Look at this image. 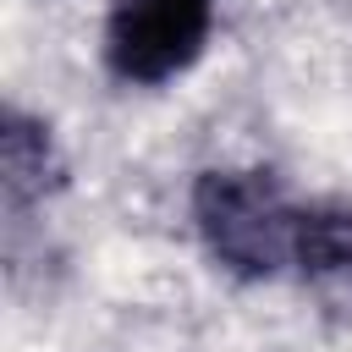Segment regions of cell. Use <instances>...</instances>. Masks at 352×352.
<instances>
[{
	"label": "cell",
	"instance_id": "obj_1",
	"mask_svg": "<svg viewBox=\"0 0 352 352\" xmlns=\"http://www.w3.org/2000/svg\"><path fill=\"white\" fill-rule=\"evenodd\" d=\"M192 226L214 264L242 280H264L292 264L297 204L264 170H204L192 187Z\"/></svg>",
	"mask_w": 352,
	"mask_h": 352
},
{
	"label": "cell",
	"instance_id": "obj_2",
	"mask_svg": "<svg viewBox=\"0 0 352 352\" xmlns=\"http://www.w3.org/2000/svg\"><path fill=\"white\" fill-rule=\"evenodd\" d=\"M209 22L214 0H116L104 22L110 72L126 82H165L198 60Z\"/></svg>",
	"mask_w": 352,
	"mask_h": 352
},
{
	"label": "cell",
	"instance_id": "obj_3",
	"mask_svg": "<svg viewBox=\"0 0 352 352\" xmlns=\"http://www.w3.org/2000/svg\"><path fill=\"white\" fill-rule=\"evenodd\" d=\"M292 264L324 314L352 319V198H319L297 209Z\"/></svg>",
	"mask_w": 352,
	"mask_h": 352
},
{
	"label": "cell",
	"instance_id": "obj_4",
	"mask_svg": "<svg viewBox=\"0 0 352 352\" xmlns=\"http://www.w3.org/2000/svg\"><path fill=\"white\" fill-rule=\"evenodd\" d=\"M60 176V154L50 143V126L22 116V110H6V126H0V187H6V204L11 209H28L38 204Z\"/></svg>",
	"mask_w": 352,
	"mask_h": 352
}]
</instances>
